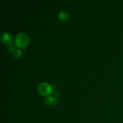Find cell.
Listing matches in <instances>:
<instances>
[{"mask_svg":"<svg viewBox=\"0 0 123 123\" xmlns=\"http://www.w3.org/2000/svg\"><path fill=\"white\" fill-rule=\"evenodd\" d=\"M58 18L64 22L67 21L69 19V15L66 12H60L58 13Z\"/></svg>","mask_w":123,"mask_h":123,"instance_id":"obj_5","label":"cell"},{"mask_svg":"<svg viewBox=\"0 0 123 123\" xmlns=\"http://www.w3.org/2000/svg\"><path fill=\"white\" fill-rule=\"evenodd\" d=\"M52 91V87L48 83H41L38 86V92L43 96H48L51 94Z\"/></svg>","mask_w":123,"mask_h":123,"instance_id":"obj_2","label":"cell"},{"mask_svg":"<svg viewBox=\"0 0 123 123\" xmlns=\"http://www.w3.org/2000/svg\"><path fill=\"white\" fill-rule=\"evenodd\" d=\"M1 40L4 44H10L12 42V37L8 32H2L1 36Z\"/></svg>","mask_w":123,"mask_h":123,"instance_id":"obj_3","label":"cell"},{"mask_svg":"<svg viewBox=\"0 0 123 123\" xmlns=\"http://www.w3.org/2000/svg\"><path fill=\"white\" fill-rule=\"evenodd\" d=\"M30 37L26 34L22 32L16 35L14 43L18 48H24L30 43Z\"/></svg>","mask_w":123,"mask_h":123,"instance_id":"obj_1","label":"cell"},{"mask_svg":"<svg viewBox=\"0 0 123 123\" xmlns=\"http://www.w3.org/2000/svg\"><path fill=\"white\" fill-rule=\"evenodd\" d=\"M8 51H9L11 54H12V53L14 52V50L16 49V48L13 45H10L9 47H8Z\"/></svg>","mask_w":123,"mask_h":123,"instance_id":"obj_7","label":"cell"},{"mask_svg":"<svg viewBox=\"0 0 123 123\" xmlns=\"http://www.w3.org/2000/svg\"><path fill=\"white\" fill-rule=\"evenodd\" d=\"M12 54H13V55L15 58H19L21 56L22 52L20 49L16 48V49L14 50V52L12 53Z\"/></svg>","mask_w":123,"mask_h":123,"instance_id":"obj_6","label":"cell"},{"mask_svg":"<svg viewBox=\"0 0 123 123\" xmlns=\"http://www.w3.org/2000/svg\"><path fill=\"white\" fill-rule=\"evenodd\" d=\"M57 99L52 96H48L44 99V103L48 105H55L57 103Z\"/></svg>","mask_w":123,"mask_h":123,"instance_id":"obj_4","label":"cell"}]
</instances>
